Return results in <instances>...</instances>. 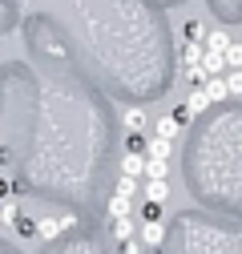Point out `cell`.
<instances>
[{
  "label": "cell",
  "instance_id": "6da1fadb",
  "mask_svg": "<svg viewBox=\"0 0 242 254\" xmlns=\"http://www.w3.org/2000/svg\"><path fill=\"white\" fill-rule=\"evenodd\" d=\"M73 222H77V218H41V222H37V238H41V242H53V238L65 234Z\"/></svg>",
  "mask_w": 242,
  "mask_h": 254
},
{
  "label": "cell",
  "instance_id": "7a4b0ae2",
  "mask_svg": "<svg viewBox=\"0 0 242 254\" xmlns=\"http://www.w3.org/2000/svg\"><path fill=\"white\" fill-rule=\"evenodd\" d=\"M141 246H149V250H158L162 242H166V222H141Z\"/></svg>",
  "mask_w": 242,
  "mask_h": 254
},
{
  "label": "cell",
  "instance_id": "3957f363",
  "mask_svg": "<svg viewBox=\"0 0 242 254\" xmlns=\"http://www.w3.org/2000/svg\"><path fill=\"white\" fill-rule=\"evenodd\" d=\"M202 49H206V53H226V49H230V33H226L222 24H218V28H210L206 41H202Z\"/></svg>",
  "mask_w": 242,
  "mask_h": 254
},
{
  "label": "cell",
  "instance_id": "277c9868",
  "mask_svg": "<svg viewBox=\"0 0 242 254\" xmlns=\"http://www.w3.org/2000/svg\"><path fill=\"white\" fill-rule=\"evenodd\" d=\"M145 182H170V162L166 157H145Z\"/></svg>",
  "mask_w": 242,
  "mask_h": 254
},
{
  "label": "cell",
  "instance_id": "5b68a950",
  "mask_svg": "<svg viewBox=\"0 0 242 254\" xmlns=\"http://www.w3.org/2000/svg\"><path fill=\"white\" fill-rule=\"evenodd\" d=\"M178 129H182V125L174 121V113H166V117H154V137H166V141H174V137H178Z\"/></svg>",
  "mask_w": 242,
  "mask_h": 254
},
{
  "label": "cell",
  "instance_id": "8992f818",
  "mask_svg": "<svg viewBox=\"0 0 242 254\" xmlns=\"http://www.w3.org/2000/svg\"><path fill=\"white\" fill-rule=\"evenodd\" d=\"M202 69H206V77H226V53H206Z\"/></svg>",
  "mask_w": 242,
  "mask_h": 254
},
{
  "label": "cell",
  "instance_id": "52a82bcc",
  "mask_svg": "<svg viewBox=\"0 0 242 254\" xmlns=\"http://www.w3.org/2000/svg\"><path fill=\"white\" fill-rule=\"evenodd\" d=\"M141 194H145V202L162 206V202L170 198V182H145V186H141Z\"/></svg>",
  "mask_w": 242,
  "mask_h": 254
},
{
  "label": "cell",
  "instance_id": "ba28073f",
  "mask_svg": "<svg viewBox=\"0 0 242 254\" xmlns=\"http://www.w3.org/2000/svg\"><path fill=\"white\" fill-rule=\"evenodd\" d=\"M113 242H133V218H109Z\"/></svg>",
  "mask_w": 242,
  "mask_h": 254
},
{
  "label": "cell",
  "instance_id": "9c48e42d",
  "mask_svg": "<svg viewBox=\"0 0 242 254\" xmlns=\"http://www.w3.org/2000/svg\"><path fill=\"white\" fill-rule=\"evenodd\" d=\"M202 57H206V49H202L198 41H182V65H186V69L202 65Z\"/></svg>",
  "mask_w": 242,
  "mask_h": 254
},
{
  "label": "cell",
  "instance_id": "30bf717a",
  "mask_svg": "<svg viewBox=\"0 0 242 254\" xmlns=\"http://www.w3.org/2000/svg\"><path fill=\"white\" fill-rule=\"evenodd\" d=\"M121 174H125V178H145V162H141V157L137 153H121Z\"/></svg>",
  "mask_w": 242,
  "mask_h": 254
},
{
  "label": "cell",
  "instance_id": "8fae6325",
  "mask_svg": "<svg viewBox=\"0 0 242 254\" xmlns=\"http://www.w3.org/2000/svg\"><path fill=\"white\" fill-rule=\"evenodd\" d=\"M145 121H149V117H145V109H137V105L121 113V125H125L129 133H141V129H145Z\"/></svg>",
  "mask_w": 242,
  "mask_h": 254
},
{
  "label": "cell",
  "instance_id": "7c38bea8",
  "mask_svg": "<svg viewBox=\"0 0 242 254\" xmlns=\"http://www.w3.org/2000/svg\"><path fill=\"white\" fill-rule=\"evenodd\" d=\"M214 101H210V93L206 89H190V97H186V109H190V117H198L202 109H210Z\"/></svg>",
  "mask_w": 242,
  "mask_h": 254
},
{
  "label": "cell",
  "instance_id": "4fadbf2b",
  "mask_svg": "<svg viewBox=\"0 0 242 254\" xmlns=\"http://www.w3.org/2000/svg\"><path fill=\"white\" fill-rule=\"evenodd\" d=\"M109 218H133V198L113 194V198H109Z\"/></svg>",
  "mask_w": 242,
  "mask_h": 254
},
{
  "label": "cell",
  "instance_id": "5bb4252c",
  "mask_svg": "<svg viewBox=\"0 0 242 254\" xmlns=\"http://www.w3.org/2000/svg\"><path fill=\"white\" fill-rule=\"evenodd\" d=\"M202 89L210 93V101H226V97H230V89H226V77H210Z\"/></svg>",
  "mask_w": 242,
  "mask_h": 254
},
{
  "label": "cell",
  "instance_id": "9a60e30c",
  "mask_svg": "<svg viewBox=\"0 0 242 254\" xmlns=\"http://www.w3.org/2000/svg\"><path fill=\"white\" fill-rule=\"evenodd\" d=\"M149 157H166V162H170V153H174V141H166V137H149Z\"/></svg>",
  "mask_w": 242,
  "mask_h": 254
},
{
  "label": "cell",
  "instance_id": "2e32d148",
  "mask_svg": "<svg viewBox=\"0 0 242 254\" xmlns=\"http://www.w3.org/2000/svg\"><path fill=\"white\" fill-rule=\"evenodd\" d=\"M137 190H141V182H137V178H125V174H121V178H117V186H113V194H121V198H133Z\"/></svg>",
  "mask_w": 242,
  "mask_h": 254
},
{
  "label": "cell",
  "instance_id": "e0dca14e",
  "mask_svg": "<svg viewBox=\"0 0 242 254\" xmlns=\"http://www.w3.org/2000/svg\"><path fill=\"white\" fill-rule=\"evenodd\" d=\"M226 89L230 97H242V69H226Z\"/></svg>",
  "mask_w": 242,
  "mask_h": 254
},
{
  "label": "cell",
  "instance_id": "ac0fdd59",
  "mask_svg": "<svg viewBox=\"0 0 242 254\" xmlns=\"http://www.w3.org/2000/svg\"><path fill=\"white\" fill-rule=\"evenodd\" d=\"M186 37H190V41H198V45H202V41H206V28H202V24H198V20H186V28H182V41H186Z\"/></svg>",
  "mask_w": 242,
  "mask_h": 254
},
{
  "label": "cell",
  "instance_id": "d6986e66",
  "mask_svg": "<svg viewBox=\"0 0 242 254\" xmlns=\"http://www.w3.org/2000/svg\"><path fill=\"white\" fill-rule=\"evenodd\" d=\"M226 69H242V45L238 41H230V49H226Z\"/></svg>",
  "mask_w": 242,
  "mask_h": 254
},
{
  "label": "cell",
  "instance_id": "ffe728a7",
  "mask_svg": "<svg viewBox=\"0 0 242 254\" xmlns=\"http://www.w3.org/2000/svg\"><path fill=\"white\" fill-rule=\"evenodd\" d=\"M12 226H16V234H20V238H33V234H37V222H28V218H16Z\"/></svg>",
  "mask_w": 242,
  "mask_h": 254
},
{
  "label": "cell",
  "instance_id": "44dd1931",
  "mask_svg": "<svg viewBox=\"0 0 242 254\" xmlns=\"http://www.w3.org/2000/svg\"><path fill=\"white\" fill-rule=\"evenodd\" d=\"M4 198H12V182H8L4 174H0V202H4Z\"/></svg>",
  "mask_w": 242,
  "mask_h": 254
},
{
  "label": "cell",
  "instance_id": "7402d4cb",
  "mask_svg": "<svg viewBox=\"0 0 242 254\" xmlns=\"http://www.w3.org/2000/svg\"><path fill=\"white\" fill-rule=\"evenodd\" d=\"M174 121H178V125H186V121H190V109H186V105H178V109H174Z\"/></svg>",
  "mask_w": 242,
  "mask_h": 254
},
{
  "label": "cell",
  "instance_id": "603a6c76",
  "mask_svg": "<svg viewBox=\"0 0 242 254\" xmlns=\"http://www.w3.org/2000/svg\"><path fill=\"white\" fill-rule=\"evenodd\" d=\"M145 145H149V141H145L141 133H129V149H145Z\"/></svg>",
  "mask_w": 242,
  "mask_h": 254
},
{
  "label": "cell",
  "instance_id": "cb8c5ba5",
  "mask_svg": "<svg viewBox=\"0 0 242 254\" xmlns=\"http://www.w3.org/2000/svg\"><path fill=\"white\" fill-rule=\"evenodd\" d=\"M12 162V149H0V166H8Z\"/></svg>",
  "mask_w": 242,
  "mask_h": 254
}]
</instances>
